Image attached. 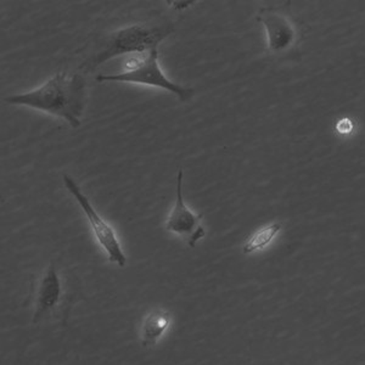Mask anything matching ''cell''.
I'll return each instance as SVG.
<instances>
[{"label":"cell","mask_w":365,"mask_h":365,"mask_svg":"<svg viewBox=\"0 0 365 365\" xmlns=\"http://www.w3.org/2000/svg\"><path fill=\"white\" fill-rule=\"evenodd\" d=\"M4 103L34 108L78 128L87 103V82L81 73L68 77L67 72H58L34 91L6 96Z\"/></svg>","instance_id":"cell-1"},{"label":"cell","mask_w":365,"mask_h":365,"mask_svg":"<svg viewBox=\"0 0 365 365\" xmlns=\"http://www.w3.org/2000/svg\"><path fill=\"white\" fill-rule=\"evenodd\" d=\"M175 32L173 22L166 19L125 26L106 34L96 43L91 54L84 60L81 68L84 72L96 70L111 58L122 55L146 54L148 51L158 49V44Z\"/></svg>","instance_id":"cell-2"},{"label":"cell","mask_w":365,"mask_h":365,"mask_svg":"<svg viewBox=\"0 0 365 365\" xmlns=\"http://www.w3.org/2000/svg\"><path fill=\"white\" fill-rule=\"evenodd\" d=\"M34 319L32 323L42 320H63L73 304V290L60 273L55 262H51L42 274L34 279L32 285Z\"/></svg>","instance_id":"cell-3"},{"label":"cell","mask_w":365,"mask_h":365,"mask_svg":"<svg viewBox=\"0 0 365 365\" xmlns=\"http://www.w3.org/2000/svg\"><path fill=\"white\" fill-rule=\"evenodd\" d=\"M96 82L99 83H134L149 86V87L161 88L175 94L182 103H185L194 96L192 88L182 87L180 84L172 82L163 73L158 63V48L148 51L146 54L129 58L125 63V68L113 75H98Z\"/></svg>","instance_id":"cell-4"},{"label":"cell","mask_w":365,"mask_h":365,"mask_svg":"<svg viewBox=\"0 0 365 365\" xmlns=\"http://www.w3.org/2000/svg\"><path fill=\"white\" fill-rule=\"evenodd\" d=\"M63 180L67 190L70 191L71 195L75 197L76 201L78 202L82 211L87 217L88 223L94 232V237H96L100 247L106 253L108 261L115 263L120 268H125L127 264V256L122 249V245H120V240H118L113 227L108 225L103 217L100 216L94 206L91 205V200L84 195L83 191L76 182L75 179L72 178L71 175H63Z\"/></svg>","instance_id":"cell-5"},{"label":"cell","mask_w":365,"mask_h":365,"mask_svg":"<svg viewBox=\"0 0 365 365\" xmlns=\"http://www.w3.org/2000/svg\"><path fill=\"white\" fill-rule=\"evenodd\" d=\"M182 175H184L182 170H179L178 177H177V199H175V207L165 223V229L167 232H173L179 237H184L187 246L190 249H195L196 244L206 237V230L201 225L204 215L194 213L184 202Z\"/></svg>","instance_id":"cell-6"},{"label":"cell","mask_w":365,"mask_h":365,"mask_svg":"<svg viewBox=\"0 0 365 365\" xmlns=\"http://www.w3.org/2000/svg\"><path fill=\"white\" fill-rule=\"evenodd\" d=\"M257 20L263 24L268 38L270 53H280L295 41V29L285 14L277 9H262Z\"/></svg>","instance_id":"cell-7"},{"label":"cell","mask_w":365,"mask_h":365,"mask_svg":"<svg viewBox=\"0 0 365 365\" xmlns=\"http://www.w3.org/2000/svg\"><path fill=\"white\" fill-rule=\"evenodd\" d=\"M170 314L165 309H153L149 312L141 323V344L150 347L158 344L167 329L170 328Z\"/></svg>","instance_id":"cell-8"},{"label":"cell","mask_w":365,"mask_h":365,"mask_svg":"<svg viewBox=\"0 0 365 365\" xmlns=\"http://www.w3.org/2000/svg\"><path fill=\"white\" fill-rule=\"evenodd\" d=\"M282 229V225L278 222H274L272 225H264L261 229L250 237V240L246 241L245 245L242 246V252L245 255L261 251L266 249L267 246L270 245V242L274 240V237L278 235V232Z\"/></svg>","instance_id":"cell-9"},{"label":"cell","mask_w":365,"mask_h":365,"mask_svg":"<svg viewBox=\"0 0 365 365\" xmlns=\"http://www.w3.org/2000/svg\"><path fill=\"white\" fill-rule=\"evenodd\" d=\"M337 129H339V132H341V133H349V132H351V129H352V125H351L349 120H341L340 123L337 125Z\"/></svg>","instance_id":"cell-10"}]
</instances>
